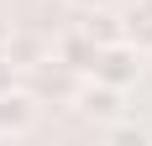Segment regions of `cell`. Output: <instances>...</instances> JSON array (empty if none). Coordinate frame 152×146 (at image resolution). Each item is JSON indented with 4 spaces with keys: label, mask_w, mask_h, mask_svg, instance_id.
Wrapping results in <instances>:
<instances>
[{
    "label": "cell",
    "mask_w": 152,
    "mask_h": 146,
    "mask_svg": "<svg viewBox=\"0 0 152 146\" xmlns=\"http://www.w3.org/2000/svg\"><path fill=\"white\" fill-rule=\"evenodd\" d=\"M37 120V99L26 89H0V136H21Z\"/></svg>",
    "instance_id": "obj_1"
},
{
    "label": "cell",
    "mask_w": 152,
    "mask_h": 146,
    "mask_svg": "<svg viewBox=\"0 0 152 146\" xmlns=\"http://www.w3.org/2000/svg\"><path fill=\"white\" fill-rule=\"evenodd\" d=\"M94 78H100V84H131V78H137V58H131V47L126 42H110V47H100V52H94Z\"/></svg>",
    "instance_id": "obj_2"
},
{
    "label": "cell",
    "mask_w": 152,
    "mask_h": 146,
    "mask_svg": "<svg viewBox=\"0 0 152 146\" xmlns=\"http://www.w3.org/2000/svg\"><path fill=\"white\" fill-rule=\"evenodd\" d=\"M121 37H126V42H137V47H152V0H137V5L126 11Z\"/></svg>",
    "instance_id": "obj_3"
},
{
    "label": "cell",
    "mask_w": 152,
    "mask_h": 146,
    "mask_svg": "<svg viewBox=\"0 0 152 146\" xmlns=\"http://www.w3.org/2000/svg\"><path fill=\"white\" fill-rule=\"evenodd\" d=\"M94 52H100V47H94L89 37H84V31H79V37H63V68H74V73H89V68H94Z\"/></svg>",
    "instance_id": "obj_4"
},
{
    "label": "cell",
    "mask_w": 152,
    "mask_h": 146,
    "mask_svg": "<svg viewBox=\"0 0 152 146\" xmlns=\"http://www.w3.org/2000/svg\"><path fill=\"white\" fill-rule=\"evenodd\" d=\"M79 104H84V110H89V115H115V84H100V89H84V94H79Z\"/></svg>",
    "instance_id": "obj_5"
},
{
    "label": "cell",
    "mask_w": 152,
    "mask_h": 146,
    "mask_svg": "<svg viewBox=\"0 0 152 146\" xmlns=\"http://www.w3.org/2000/svg\"><path fill=\"white\" fill-rule=\"evenodd\" d=\"M84 37H89L94 47H110V42H126V37H121V26H115L110 16H94L89 26H84Z\"/></svg>",
    "instance_id": "obj_6"
},
{
    "label": "cell",
    "mask_w": 152,
    "mask_h": 146,
    "mask_svg": "<svg viewBox=\"0 0 152 146\" xmlns=\"http://www.w3.org/2000/svg\"><path fill=\"white\" fill-rule=\"evenodd\" d=\"M5 58H11L16 68H37V42H31V37H11V42H5Z\"/></svg>",
    "instance_id": "obj_7"
},
{
    "label": "cell",
    "mask_w": 152,
    "mask_h": 146,
    "mask_svg": "<svg viewBox=\"0 0 152 146\" xmlns=\"http://www.w3.org/2000/svg\"><path fill=\"white\" fill-rule=\"evenodd\" d=\"M0 89H11V58H0Z\"/></svg>",
    "instance_id": "obj_8"
},
{
    "label": "cell",
    "mask_w": 152,
    "mask_h": 146,
    "mask_svg": "<svg viewBox=\"0 0 152 146\" xmlns=\"http://www.w3.org/2000/svg\"><path fill=\"white\" fill-rule=\"evenodd\" d=\"M74 5H84V11H100V5H105V0H74Z\"/></svg>",
    "instance_id": "obj_9"
},
{
    "label": "cell",
    "mask_w": 152,
    "mask_h": 146,
    "mask_svg": "<svg viewBox=\"0 0 152 146\" xmlns=\"http://www.w3.org/2000/svg\"><path fill=\"white\" fill-rule=\"evenodd\" d=\"M0 37H5V26H0Z\"/></svg>",
    "instance_id": "obj_10"
}]
</instances>
